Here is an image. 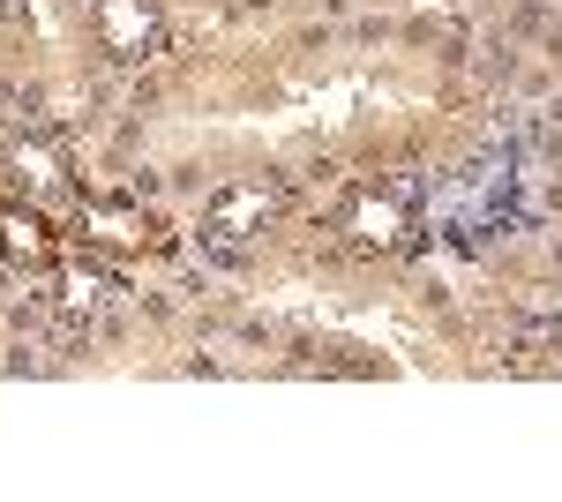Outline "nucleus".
I'll return each mask as SVG.
<instances>
[{"label": "nucleus", "instance_id": "1", "mask_svg": "<svg viewBox=\"0 0 562 502\" xmlns=\"http://www.w3.org/2000/svg\"><path fill=\"white\" fill-rule=\"evenodd\" d=\"M158 8L150 0H98V38L105 53H121V60H143V53H158Z\"/></svg>", "mask_w": 562, "mask_h": 502}, {"label": "nucleus", "instance_id": "2", "mask_svg": "<svg viewBox=\"0 0 562 502\" xmlns=\"http://www.w3.org/2000/svg\"><path fill=\"white\" fill-rule=\"evenodd\" d=\"M346 233L360 248H397V241H405V203H397V196H352Z\"/></svg>", "mask_w": 562, "mask_h": 502}, {"label": "nucleus", "instance_id": "3", "mask_svg": "<svg viewBox=\"0 0 562 502\" xmlns=\"http://www.w3.org/2000/svg\"><path fill=\"white\" fill-rule=\"evenodd\" d=\"M0 248L15 255L23 270H45L60 241H53V225H45L38 210H15V203H8V210H0Z\"/></svg>", "mask_w": 562, "mask_h": 502}, {"label": "nucleus", "instance_id": "4", "mask_svg": "<svg viewBox=\"0 0 562 502\" xmlns=\"http://www.w3.org/2000/svg\"><path fill=\"white\" fill-rule=\"evenodd\" d=\"M270 210H278V203H270V188H225V196L211 203V225H217V233H233V241H248Z\"/></svg>", "mask_w": 562, "mask_h": 502}, {"label": "nucleus", "instance_id": "5", "mask_svg": "<svg viewBox=\"0 0 562 502\" xmlns=\"http://www.w3.org/2000/svg\"><path fill=\"white\" fill-rule=\"evenodd\" d=\"M8 172H15V188H31V196H45V188H60V150L53 143H38V135H23L15 150H8Z\"/></svg>", "mask_w": 562, "mask_h": 502}, {"label": "nucleus", "instance_id": "6", "mask_svg": "<svg viewBox=\"0 0 562 502\" xmlns=\"http://www.w3.org/2000/svg\"><path fill=\"white\" fill-rule=\"evenodd\" d=\"M83 233L105 241V248H135L143 241V217H128V210H113V203H83Z\"/></svg>", "mask_w": 562, "mask_h": 502}, {"label": "nucleus", "instance_id": "7", "mask_svg": "<svg viewBox=\"0 0 562 502\" xmlns=\"http://www.w3.org/2000/svg\"><path fill=\"white\" fill-rule=\"evenodd\" d=\"M60 308H68V315H98V308H105V278H98V270H68V278H60Z\"/></svg>", "mask_w": 562, "mask_h": 502}]
</instances>
